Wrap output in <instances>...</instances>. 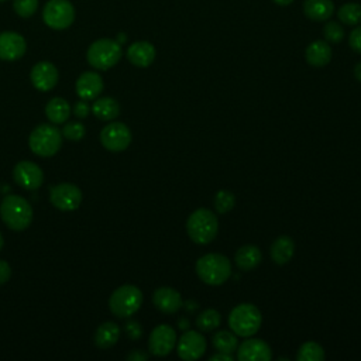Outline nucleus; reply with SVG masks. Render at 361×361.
<instances>
[{
    "label": "nucleus",
    "instance_id": "obj_7",
    "mask_svg": "<svg viewBox=\"0 0 361 361\" xmlns=\"http://www.w3.org/2000/svg\"><path fill=\"white\" fill-rule=\"evenodd\" d=\"M143 304V292L135 285L118 287L109 299L110 312L117 318L133 316Z\"/></svg>",
    "mask_w": 361,
    "mask_h": 361
},
{
    "label": "nucleus",
    "instance_id": "obj_20",
    "mask_svg": "<svg viewBox=\"0 0 361 361\" xmlns=\"http://www.w3.org/2000/svg\"><path fill=\"white\" fill-rule=\"evenodd\" d=\"M261 260H263L261 250L257 246H252V245L240 247L234 256L236 266L242 271H252L257 268Z\"/></svg>",
    "mask_w": 361,
    "mask_h": 361
},
{
    "label": "nucleus",
    "instance_id": "obj_39",
    "mask_svg": "<svg viewBox=\"0 0 361 361\" xmlns=\"http://www.w3.org/2000/svg\"><path fill=\"white\" fill-rule=\"evenodd\" d=\"M129 361H146L149 360V354L142 350H133L130 354H128Z\"/></svg>",
    "mask_w": 361,
    "mask_h": 361
},
{
    "label": "nucleus",
    "instance_id": "obj_30",
    "mask_svg": "<svg viewBox=\"0 0 361 361\" xmlns=\"http://www.w3.org/2000/svg\"><path fill=\"white\" fill-rule=\"evenodd\" d=\"M222 318L220 313L214 309H206L202 313H199V316L196 318V326L200 332H213L214 329H217L220 326Z\"/></svg>",
    "mask_w": 361,
    "mask_h": 361
},
{
    "label": "nucleus",
    "instance_id": "obj_18",
    "mask_svg": "<svg viewBox=\"0 0 361 361\" xmlns=\"http://www.w3.org/2000/svg\"><path fill=\"white\" fill-rule=\"evenodd\" d=\"M103 90V79L96 72H83L76 81V93L83 100H95Z\"/></svg>",
    "mask_w": 361,
    "mask_h": 361
},
{
    "label": "nucleus",
    "instance_id": "obj_41",
    "mask_svg": "<svg viewBox=\"0 0 361 361\" xmlns=\"http://www.w3.org/2000/svg\"><path fill=\"white\" fill-rule=\"evenodd\" d=\"M189 320L186 319V318H181L179 320H178V327L181 329V330H188L189 329Z\"/></svg>",
    "mask_w": 361,
    "mask_h": 361
},
{
    "label": "nucleus",
    "instance_id": "obj_26",
    "mask_svg": "<svg viewBox=\"0 0 361 361\" xmlns=\"http://www.w3.org/2000/svg\"><path fill=\"white\" fill-rule=\"evenodd\" d=\"M120 339V327L113 322H106L100 325L95 333V344L102 348L113 347Z\"/></svg>",
    "mask_w": 361,
    "mask_h": 361
},
{
    "label": "nucleus",
    "instance_id": "obj_43",
    "mask_svg": "<svg viewBox=\"0 0 361 361\" xmlns=\"http://www.w3.org/2000/svg\"><path fill=\"white\" fill-rule=\"evenodd\" d=\"M185 308H186L189 312H193L195 309L199 308V304H196V302H193V301H188V302L185 304Z\"/></svg>",
    "mask_w": 361,
    "mask_h": 361
},
{
    "label": "nucleus",
    "instance_id": "obj_3",
    "mask_svg": "<svg viewBox=\"0 0 361 361\" xmlns=\"http://www.w3.org/2000/svg\"><path fill=\"white\" fill-rule=\"evenodd\" d=\"M196 274L206 285L217 287L224 284L231 277L230 260L217 253H210L196 261Z\"/></svg>",
    "mask_w": 361,
    "mask_h": 361
},
{
    "label": "nucleus",
    "instance_id": "obj_23",
    "mask_svg": "<svg viewBox=\"0 0 361 361\" xmlns=\"http://www.w3.org/2000/svg\"><path fill=\"white\" fill-rule=\"evenodd\" d=\"M271 259L275 264L284 266L291 261L294 253H295V243L294 240L288 236H281L278 237L271 246Z\"/></svg>",
    "mask_w": 361,
    "mask_h": 361
},
{
    "label": "nucleus",
    "instance_id": "obj_9",
    "mask_svg": "<svg viewBox=\"0 0 361 361\" xmlns=\"http://www.w3.org/2000/svg\"><path fill=\"white\" fill-rule=\"evenodd\" d=\"M100 143L109 151H125L132 143V132L125 123H110L100 132Z\"/></svg>",
    "mask_w": 361,
    "mask_h": 361
},
{
    "label": "nucleus",
    "instance_id": "obj_32",
    "mask_svg": "<svg viewBox=\"0 0 361 361\" xmlns=\"http://www.w3.org/2000/svg\"><path fill=\"white\" fill-rule=\"evenodd\" d=\"M13 9L20 18L29 19L37 12L39 0H15Z\"/></svg>",
    "mask_w": 361,
    "mask_h": 361
},
{
    "label": "nucleus",
    "instance_id": "obj_34",
    "mask_svg": "<svg viewBox=\"0 0 361 361\" xmlns=\"http://www.w3.org/2000/svg\"><path fill=\"white\" fill-rule=\"evenodd\" d=\"M85 126L78 122H71L64 126L62 129V136L71 142H79L85 137Z\"/></svg>",
    "mask_w": 361,
    "mask_h": 361
},
{
    "label": "nucleus",
    "instance_id": "obj_42",
    "mask_svg": "<svg viewBox=\"0 0 361 361\" xmlns=\"http://www.w3.org/2000/svg\"><path fill=\"white\" fill-rule=\"evenodd\" d=\"M354 76L358 82H361V61L354 67Z\"/></svg>",
    "mask_w": 361,
    "mask_h": 361
},
{
    "label": "nucleus",
    "instance_id": "obj_24",
    "mask_svg": "<svg viewBox=\"0 0 361 361\" xmlns=\"http://www.w3.org/2000/svg\"><path fill=\"white\" fill-rule=\"evenodd\" d=\"M46 114L53 125H64L71 116L69 103L62 97H53L46 104Z\"/></svg>",
    "mask_w": 361,
    "mask_h": 361
},
{
    "label": "nucleus",
    "instance_id": "obj_22",
    "mask_svg": "<svg viewBox=\"0 0 361 361\" xmlns=\"http://www.w3.org/2000/svg\"><path fill=\"white\" fill-rule=\"evenodd\" d=\"M332 60V48L327 41L318 40L308 46L306 48V61L315 68L326 67Z\"/></svg>",
    "mask_w": 361,
    "mask_h": 361
},
{
    "label": "nucleus",
    "instance_id": "obj_14",
    "mask_svg": "<svg viewBox=\"0 0 361 361\" xmlns=\"http://www.w3.org/2000/svg\"><path fill=\"white\" fill-rule=\"evenodd\" d=\"M58 69L54 64L48 61H41L36 64L32 69L30 79L34 88L40 92H50L53 90L58 83Z\"/></svg>",
    "mask_w": 361,
    "mask_h": 361
},
{
    "label": "nucleus",
    "instance_id": "obj_38",
    "mask_svg": "<svg viewBox=\"0 0 361 361\" xmlns=\"http://www.w3.org/2000/svg\"><path fill=\"white\" fill-rule=\"evenodd\" d=\"M12 277V267L8 261L0 260V285H5Z\"/></svg>",
    "mask_w": 361,
    "mask_h": 361
},
{
    "label": "nucleus",
    "instance_id": "obj_35",
    "mask_svg": "<svg viewBox=\"0 0 361 361\" xmlns=\"http://www.w3.org/2000/svg\"><path fill=\"white\" fill-rule=\"evenodd\" d=\"M348 46L351 47V50H354L355 53L361 54V26L355 27L348 37Z\"/></svg>",
    "mask_w": 361,
    "mask_h": 361
},
{
    "label": "nucleus",
    "instance_id": "obj_36",
    "mask_svg": "<svg viewBox=\"0 0 361 361\" xmlns=\"http://www.w3.org/2000/svg\"><path fill=\"white\" fill-rule=\"evenodd\" d=\"M126 333L132 340H139L143 336V329L142 325L136 320H130L126 325Z\"/></svg>",
    "mask_w": 361,
    "mask_h": 361
},
{
    "label": "nucleus",
    "instance_id": "obj_33",
    "mask_svg": "<svg viewBox=\"0 0 361 361\" xmlns=\"http://www.w3.org/2000/svg\"><path fill=\"white\" fill-rule=\"evenodd\" d=\"M325 40L330 44H339L344 39V29L337 22H329L323 29Z\"/></svg>",
    "mask_w": 361,
    "mask_h": 361
},
{
    "label": "nucleus",
    "instance_id": "obj_10",
    "mask_svg": "<svg viewBox=\"0 0 361 361\" xmlns=\"http://www.w3.org/2000/svg\"><path fill=\"white\" fill-rule=\"evenodd\" d=\"M50 202L60 210L71 212L81 206L82 203V192L74 184H60L51 188L50 191Z\"/></svg>",
    "mask_w": 361,
    "mask_h": 361
},
{
    "label": "nucleus",
    "instance_id": "obj_13",
    "mask_svg": "<svg viewBox=\"0 0 361 361\" xmlns=\"http://www.w3.org/2000/svg\"><path fill=\"white\" fill-rule=\"evenodd\" d=\"M13 178L26 191H37L44 184L43 170L32 161H20L13 170Z\"/></svg>",
    "mask_w": 361,
    "mask_h": 361
},
{
    "label": "nucleus",
    "instance_id": "obj_47",
    "mask_svg": "<svg viewBox=\"0 0 361 361\" xmlns=\"http://www.w3.org/2000/svg\"><path fill=\"white\" fill-rule=\"evenodd\" d=\"M0 2H6V0H0Z\"/></svg>",
    "mask_w": 361,
    "mask_h": 361
},
{
    "label": "nucleus",
    "instance_id": "obj_29",
    "mask_svg": "<svg viewBox=\"0 0 361 361\" xmlns=\"http://www.w3.org/2000/svg\"><path fill=\"white\" fill-rule=\"evenodd\" d=\"M337 18L346 26H358L361 23V5L358 4H346L339 12Z\"/></svg>",
    "mask_w": 361,
    "mask_h": 361
},
{
    "label": "nucleus",
    "instance_id": "obj_12",
    "mask_svg": "<svg viewBox=\"0 0 361 361\" xmlns=\"http://www.w3.org/2000/svg\"><path fill=\"white\" fill-rule=\"evenodd\" d=\"M206 351V339L198 330H186L177 341V353L185 361L199 360Z\"/></svg>",
    "mask_w": 361,
    "mask_h": 361
},
{
    "label": "nucleus",
    "instance_id": "obj_45",
    "mask_svg": "<svg viewBox=\"0 0 361 361\" xmlns=\"http://www.w3.org/2000/svg\"><path fill=\"white\" fill-rule=\"evenodd\" d=\"M126 41V36L125 34H120L118 37H117V43L120 44V46H122V43H125Z\"/></svg>",
    "mask_w": 361,
    "mask_h": 361
},
{
    "label": "nucleus",
    "instance_id": "obj_4",
    "mask_svg": "<svg viewBox=\"0 0 361 361\" xmlns=\"http://www.w3.org/2000/svg\"><path fill=\"white\" fill-rule=\"evenodd\" d=\"M261 312L252 304H240L229 315V326L236 336L252 337L261 327Z\"/></svg>",
    "mask_w": 361,
    "mask_h": 361
},
{
    "label": "nucleus",
    "instance_id": "obj_44",
    "mask_svg": "<svg viewBox=\"0 0 361 361\" xmlns=\"http://www.w3.org/2000/svg\"><path fill=\"white\" fill-rule=\"evenodd\" d=\"M274 4H277L278 6H290L294 0H273Z\"/></svg>",
    "mask_w": 361,
    "mask_h": 361
},
{
    "label": "nucleus",
    "instance_id": "obj_16",
    "mask_svg": "<svg viewBox=\"0 0 361 361\" xmlns=\"http://www.w3.org/2000/svg\"><path fill=\"white\" fill-rule=\"evenodd\" d=\"M240 361H270L273 351L268 343L261 339H247L237 347Z\"/></svg>",
    "mask_w": 361,
    "mask_h": 361
},
{
    "label": "nucleus",
    "instance_id": "obj_19",
    "mask_svg": "<svg viewBox=\"0 0 361 361\" xmlns=\"http://www.w3.org/2000/svg\"><path fill=\"white\" fill-rule=\"evenodd\" d=\"M128 60L139 68L150 67L156 60V48L149 41L133 43L128 50Z\"/></svg>",
    "mask_w": 361,
    "mask_h": 361
},
{
    "label": "nucleus",
    "instance_id": "obj_5",
    "mask_svg": "<svg viewBox=\"0 0 361 361\" xmlns=\"http://www.w3.org/2000/svg\"><path fill=\"white\" fill-rule=\"evenodd\" d=\"M123 57V50L117 41L110 39H102L95 41L86 53V60L90 67L99 71H107L113 68Z\"/></svg>",
    "mask_w": 361,
    "mask_h": 361
},
{
    "label": "nucleus",
    "instance_id": "obj_11",
    "mask_svg": "<svg viewBox=\"0 0 361 361\" xmlns=\"http://www.w3.org/2000/svg\"><path fill=\"white\" fill-rule=\"evenodd\" d=\"M177 332L170 325H160L154 327L149 339V350L157 357L168 355L177 344Z\"/></svg>",
    "mask_w": 361,
    "mask_h": 361
},
{
    "label": "nucleus",
    "instance_id": "obj_27",
    "mask_svg": "<svg viewBox=\"0 0 361 361\" xmlns=\"http://www.w3.org/2000/svg\"><path fill=\"white\" fill-rule=\"evenodd\" d=\"M212 344L213 347L220 351V353H227L231 354L233 351L237 350L238 347V341L234 333L229 332V330H220L217 332L213 337H212Z\"/></svg>",
    "mask_w": 361,
    "mask_h": 361
},
{
    "label": "nucleus",
    "instance_id": "obj_6",
    "mask_svg": "<svg viewBox=\"0 0 361 361\" xmlns=\"http://www.w3.org/2000/svg\"><path fill=\"white\" fill-rule=\"evenodd\" d=\"M29 146L39 157H53L62 147V133L54 125H40L32 132Z\"/></svg>",
    "mask_w": 361,
    "mask_h": 361
},
{
    "label": "nucleus",
    "instance_id": "obj_8",
    "mask_svg": "<svg viewBox=\"0 0 361 361\" xmlns=\"http://www.w3.org/2000/svg\"><path fill=\"white\" fill-rule=\"evenodd\" d=\"M43 20L53 30H65L75 20V9L68 0H50L44 8Z\"/></svg>",
    "mask_w": 361,
    "mask_h": 361
},
{
    "label": "nucleus",
    "instance_id": "obj_1",
    "mask_svg": "<svg viewBox=\"0 0 361 361\" xmlns=\"http://www.w3.org/2000/svg\"><path fill=\"white\" fill-rule=\"evenodd\" d=\"M0 216L9 229L23 231L32 224L34 213L27 199L19 195H9L0 203Z\"/></svg>",
    "mask_w": 361,
    "mask_h": 361
},
{
    "label": "nucleus",
    "instance_id": "obj_17",
    "mask_svg": "<svg viewBox=\"0 0 361 361\" xmlns=\"http://www.w3.org/2000/svg\"><path fill=\"white\" fill-rule=\"evenodd\" d=\"M153 302L160 312L167 315L177 313L184 306L181 294L170 287H161L156 290L153 295Z\"/></svg>",
    "mask_w": 361,
    "mask_h": 361
},
{
    "label": "nucleus",
    "instance_id": "obj_25",
    "mask_svg": "<svg viewBox=\"0 0 361 361\" xmlns=\"http://www.w3.org/2000/svg\"><path fill=\"white\" fill-rule=\"evenodd\" d=\"M92 113L103 122H110L120 114V104L116 99L104 96L99 97L92 104Z\"/></svg>",
    "mask_w": 361,
    "mask_h": 361
},
{
    "label": "nucleus",
    "instance_id": "obj_28",
    "mask_svg": "<svg viewBox=\"0 0 361 361\" xmlns=\"http://www.w3.org/2000/svg\"><path fill=\"white\" fill-rule=\"evenodd\" d=\"M297 360L298 361H323L325 350L316 341H306L299 347Z\"/></svg>",
    "mask_w": 361,
    "mask_h": 361
},
{
    "label": "nucleus",
    "instance_id": "obj_46",
    "mask_svg": "<svg viewBox=\"0 0 361 361\" xmlns=\"http://www.w3.org/2000/svg\"><path fill=\"white\" fill-rule=\"evenodd\" d=\"M4 245H5V242H4V236H2V233H0V250L4 249Z\"/></svg>",
    "mask_w": 361,
    "mask_h": 361
},
{
    "label": "nucleus",
    "instance_id": "obj_15",
    "mask_svg": "<svg viewBox=\"0 0 361 361\" xmlns=\"http://www.w3.org/2000/svg\"><path fill=\"white\" fill-rule=\"evenodd\" d=\"M27 50V43L23 36L15 32H5L0 34V60L18 61Z\"/></svg>",
    "mask_w": 361,
    "mask_h": 361
},
{
    "label": "nucleus",
    "instance_id": "obj_31",
    "mask_svg": "<svg viewBox=\"0 0 361 361\" xmlns=\"http://www.w3.org/2000/svg\"><path fill=\"white\" fill-rule=\"evenodd\" d=\"M236 205V198L230 191H219L214 195V209L219 214L229 213Z\"/></svg>",
    "mask_w": 361,
    "mask_h": 361
},
{
    "label": "nucleus",
    "instance_id": "obj_21",
    "mask_svg": "<svg viewBox=\"0 0 361 361\" xmlns=\"http://www.w3.org/2000/svg\"><path fill=\"white\" fill-rule=\"evenodd\" d=\"M334 5L332 0H305L304 13L313 22H326L333 16Z\"/></svg>",
    "mask_w": 361,
    "mask_h": 361
},
{
    "label": "nucleus",
    "instance_id": "obj_37",
    "mask_svg": "<svg viewBox=\"0 0 361 361\" xmlns=\"http://www.w3.org/2000/svg\"><path fill=\"white\" fill-rule=\"evenodd\" d=\"M89 111H90V106H89V103H88V100H78L76 103H75V106H74V114L78 117V118H85V117H88V114H89Z\"/></svg>",
    "mask_w": 361,
    "mask_h": 361
},
{
    "label": "nucleus",
    "instance_id": "obj_2",
    "mask_svg": "<svg viewBox=\"0 0 361 361\" xmlns=\"http://www.w3.org/2000/svg\"><path fill=\"white\" fill-rule=\"evenodd\" d=\"M186 231L192 242L196 245L212 243L219 231L216 214L206 207L196 209L186 220Z\"/></svg>",
    "mask_w": 361,
    "mask_h": 361
},
{
    "label": "nucleus",
    "instance_id": "obj_40",
    "mask_svg": "<svg viewBox=\"0 0 361 361\" xmlns=\"http://www.w3.org/2000/svg\"><path fill=\"white\" fill-rule=\"evenodd\" d=\"M210 361H233V355L227 354V353L217 351V354L210 357Z\"/></svg>",
    "mask_w": 361,
    "mask_h": 361
}]
</instances>
